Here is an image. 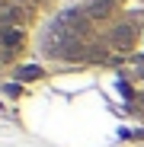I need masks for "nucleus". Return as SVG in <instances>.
Segmentation results:
<instances>
[{
    "mask_svg": "<svg viewBox=\"0 0 144 147\" xmlns=\"http://www.w3.org/2000/svg\"><path fill=\"white\" fill-rule=\"evenodd\" d=\"M39 74H42L39 67H26V70H19V77H22V80H35Z\"/></svg>",
    "mask_w": 144,
    "mask_h": 147,
    "instance_id": "f257e3e1",
    "label": "nucleus"
}]
</instances>
